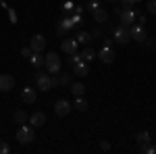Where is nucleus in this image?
<instances>
[{
  "instance_id": "obj_22",
  "label": "nucleus",
  "mask_w": 156,
  "mask_h": 154,
  "mask_svg": "<svg viewBox=\"0 0 156 154\" xmlns=\"http://www.w3.org/2000/svg\"><path fill=\"white\" fill-rule=\"evenodd\" d=\"M15 121L23 125V123H27V121H29V115H27L25 110H17V113H15Z\"/></svg>"
},
{
  "instance_id": "obj_33",
  "label": "nucleus",
  "mask_w": 156,
  "mask_h": 154,
  "mask_svg": "<svg viewBox=\"0 0 156 154\" xmlns=\"http://www.w3.org/2000/svg\"><path fill=\"white\" fill-rule=\"evenodd\" d=\"M87 9H90V11L94 13V11H96V9H100V4H98L96 0H90V2H87Z\"/></svg>"
},
{
  "instance_id": "obj_34",
  "label": "nucleus",
  "mask_w": 156,
  "mask_h": 154,
  "mask_svg": "<svg viewBox=\"0 0 156 154\" xmlns=\"http://www.w3.org/2000/svg\"><path fill=\"white\" fill-rule=\"evenodd\" d=\"M100 150L108 152V150H110V144H108V142H100Z\"/></svg>"
},
{
  "instance_id": "obj_15",
  "label": "nucleus",
  "mask_w": 156,
  "mask_h": 154,
  "mask_svg": "<svg viewBox=\"0 0 156 154\" xmlns=\"http://www.w3.org/2000/svg\"><path fill=\"white\" fill-rule=\"evenodd\" d=\"M73 73H75L77 77H85V75L90 73V67H87V63H85V60H79L77 65H73Z\"/></svg>"
},
{
  "instance_id": "obj_29",
  "label": "nucleus",
  "mask_w": 156,
  "mask_h": 154,
  "mask_svg": "<svg viewBox=\"0 0 156 154\" xmlns=\"http://www.w3.org/2000/svg\"><path fill=\"white\" fill-rule=\"evenodd\" d=\"M133 0H121V9H133Z\"/></svg>"
},
{
  "instance_id": "obj_6",
  "label": "nucleus",
  "mask_w": 156,
  "mask_h": 154,
  "mask_svg": "<svg viewBox=\"0 0 156 154\" xmlns=\"http://www.w3.org/2000/svg\"><path fill=\"white\" fill-rule=\"evenodd\" d=\"M71 110H73V104L67 102V100H56V102H54V113H56L58 117H67Z\"/></svg>"
},
{
  "instance_id": "obj_27",
  "label": "nucleus",
  "mask_w": 156,
  "mask_h": 154,
  "mask_svg": "<svg viewBox=\"0 0 156 154\" xmlns=\"http://www.w3.org/2000/svg\"><path fill=\"white\" fill-rule=\"evenodd\" d=\"M146 9H148V13H150V15H156V0H148Z\"/></svg>"
},
{
  "instance_id": "obj_10",
  "label": "nucleus",
  "mask_w": 156,
  "mask_h": 154,
  "mask_svg": "<svg viewBox=\"0 0 156 154\" xmlns=\"http://www.w3.org/2000/svg\"><path fill=\"white\" fill-rule=\"evenodd\" d=\"M129 31H131V40H135V42H144L146 38H148V34H146V27L144 25H131L129 27Z\"/></svg>"
},
{
  "instance_id": "obj_11",
  "label": "nucleus",
  "mask_w": 156,
  "mask_h": 154,
  "mask_svg": "<svg viewBox=\"0 0 156 154\" xmlns=\"http://www.w3.org/2000/svg\"><path fill=\"white\" fill-rule=\"evenodd\" d=\"M29 48H31L34 52H42V50L46 48V38L42 36V34H36V36L31 38V42H29Z\"/></svg>"
},
{
  "instance_id": "obj_24",
  "label": "nucleus",
  "mask_w": 156,
  "mask_h": 154,
  "mask_svg": "<svg viewBox=\"0 0 156 154\" xmlns=\"http://www.w3.org/2000/svg\"><path fill=\"white\" fill-rule=\"evenodd\" d=\"M140 152H144V154H156V146H152L150 142H146V144H142Z\"/></svg>"
},
{
  "instance_id": "obj_13",
  "label": "nucleus",
  "mask_w": 156,
  "mask_h": 154,
  "mask_svg": "<svg viewBox=\"0 0 156 154\" xmlns=\"http://www.w3.org/2000/svg\"><path fill=\"white\" fill-rule=\"evenodd\" d=\"M77 46H79V42L77 40H71V38H67V40L60 42V50L67 52V54H75L77 52Z\"/></svg>"
},
{
  "instance_id": "obj_31",
  "label": "nucleus",
  "mask_w": 156,
  "mask_h": 154,
  "mask_svg": "<svg viewBox=\"0 0 156 154\" xmlns=\"http://www.w3.org/2000/svg\"><path fill=\"white\" fill-rule=\"evenodd\" d=\"M31 54H34V50H31L29 46H27V48H21V56H25V59H29Z\"/></svg>"
},
{
  "instance_id": "obj_25",
  "label": "nucleus",
  "mask_w": 156,
  "mask_h": 154,
  "mask_svg": "<svg viewBox=\"0 0 156 154\" xmlns=\"http://www.w3.org/2000/svg\"><path fill=\"white\" fill-rule=\"evenodd\" d=\"M58 83L60 85H71V75H69V73H60L58 75Z\"/></svg>"
},
{
  "instance_id": "obj_21",
  "label": "nucleus",
  "mask_w": 156,
  "mask_h": 154,
  "mask_svg": "<svg viewBox=\"0 0 156 154\" xmlns=\"http://www.w3.org/2000/svg\"><path fill=\"white\" fill-rule=\"evenodd\" d=\"M73 108H75V110H79V113H85V108H87V102L83 100V96H79V98L75 100Z\"/></svg>"
},
{
  "instance_id": "obj_38",
  "label": "nucleus",
  "mask_w": 156,
  "mask_h": 154,
  "mask_svg": "<svg viewBox=\"0 0 156 154\" xmlns=\"http://www.w3.org/2000/svg\"><path fill=\"white\" fill-rule=\"evenodd\" d=\"M133 2H142V0H133Z\"/></svg>"
},
{
  "instance_id": "obj_30",
  "label": "nucleus",
  "mask_w": 156,
  "mask_h": 154,
  "mask_svg": "<svg viewBox=\"0 0 156 154\" xmlns=\"http://www.w3.org/2000/svg\"><path fill=\"white\" fill-rule=\"evenodd\" d=\"M71 21H73V23H75V27H79V25H81V15H77V13H73Z\"/></svg>"
},
{
  "instance_id": "obj_16",
  "label": "nucleus",
  "mask_w": 156,
  "mask_h": 154,
  "mask_svg": "<svg viewBox=\"0 0 156 154\" xmlns=\"http://www.w3.org/2000/svg\"><path fill=\"white\" fill-rule=\"evenodd\" d=\"M92 15H94V21H96L98 25H102V23H106V21H108V13L102 11V9H96Z\"/></svg>"
},
{
  "instance_id": "obj_28",
  "label": "nucleus",
  "mask_w": 156,
  "mask_h": 154,
  "mask_svg": "<svg viewBox=\"0 0 156 154\" xmlns=\"http://www.w3.org/2000/svg\"><path fill=\"white\" fill-rule=\"evenodd\" d=\"M11 152V148H9V144L6 142H2V140H0V154H9Z\"/></svg>"
},
{
  "instance_id": "obj_32",
  "label": "nucleus",
  "mask_w": 156,
  "mask_h": 154,
  "mask_svg": "<svg viewBox=\"0 0 156 154\" xmlns=\"http://www.w3.org/2000/svg\"><path fill=\"white\" fill-rule=\"evenodd\" d=\"M102 36H104V31H102L100 27H96V29L92 31V38H94V40H98V38H102Z\"/></svg>"
},
{
  "instance_id": "obj_18",
  "label": "nucleus",
  "mask_w": 156,
  "mask_h": 154,
  "mask_svg": "<svg viewBox=\"0 0 156 154\" xmlns=\"http://www.w3.org/2000/svg\"><path fill=\"white\" fill-rule=\"evenodd\" d=\"M75 40H77L79 44H92V42H94V38H92V34H90V31H79Z\"/></svg>"
},
{
  "instance_id": "obj_23",
  "label": "nucleus",
  "mask_w": 156,
  "mask_h": 154,
  "mask_svg": "<svg viewBox=\"0 0 156 154\" xmlns=\"http://www.w3.org/2000/svg\"><path fill=\"white\" fill-rule=\"evenodd\" d=\"M135 142L140 144V146L146 144V142H150V133H148V131H140V133L135 135Z\"/></svg>"
},
{
  "instance_id": "obj_37",
  "label": "nucleus",
  "mask_w": 156,
  "mask_h": 154,
  "mask_svg": "<svg viewBox=\"0 0 156 154\" xmlns=\"http://www.w3.org/2000/svg\"><path fill=\"white\" fill-rule=\"evenodd\" d=\"M73 11L77 13V15H81V13H83V6H73Z\"/></svg>"
},
{
  "instance_id": "obj_26",
  "label": "nucleus",
  "mask_w": 156,
  "mask_h": 154,
  "mask_svg": "<svg viewBox=\"0 0 156 154\" xmlns=\"http://www.w3.org/2000/svg\"><path fill=\"white\" fill-rule=\"evenodd\" d=\"M79 60H83V59H81V54H79V52H75V54H69V60H67V63L73 67V65H77Z\"/></svg>"
},
{
  "instance_id": "obj_35",
  "label": "nucleus",
  "mask_w": 156,
  "mask_h": 154,
  "mask_svg": "<svg viewBox=\"0 0 156 154\" xmlns=\"http://www.w3.org/2000/svg\"><path fill=\"white\" fill-rule=\"evenodd\" d=\"M73 6H75V4H73V2H65V4H62V9H65V11H67V13L71 11Z\"/></svg>"
},
{
  "instance_id": "obj_20",
  "label": "nucleus",
  "mask_w": 156,
  "mask_h": 154,
  "mask_svg": "<svg viewBox=\"0 0 156 154\" xmlns=\"http://www.w3.org/2000/svg\"><path fill=\"white\" fill-rule=\"evenodd\" d=\"M79 54H81V59L85 60V63H90V60L92 59H96V50H94V48H83V52H79Z\"/></svg>"
},
{
  "instance_id": "obj_12",
  "label": "nucleus",
  "mask_w": 156,
  "mask_h": 154,
  "mask_svg": "<svg viewBox=\"0 0 156 154\" xmlns=\"http://www.w3.org/2000/svg\"><path fill=\"white\" fill-rule=\"evenodd\" d=\"M12 88H15V77L2 73L0 75V92H11Z\"/></svg>"
},
{
  "instance_id": "obj_36",
  "label": "nucleus",
  "mask_w": 156,
  "mask_h": 154,
  "mask_svg": "<svg viewBox=\"0 0 156 154\" xmlns=\"http://www.w3.org/2000/svg\"><path fill=\"white\" fill-rule=\"evenodd\" d=\"M137 21H140V25H146V15H137Z\"/></svg>"
},
{
  "instance_id": "obj_7",
  "label": "nucleus",
  "mask_w": 156,
  "mask_h": 154,
  "mask_svg": "<svg viewBox=\"0 0 156 154\" xmlns=\"http://www.w3.org/2000/svg\"><path fill=\"white\" fill-rule=\"evenodd\" d=\"M21 100H23L25 104H34L37 100V92L31 88V85H25L23 90H21Z\"/></svg>"
},
{
  "instance_id": "obj_19",
  "label": "nucleus",
  "mask_w": 156,
  "mask_h": 154,
  "mask_svg": "<svg viewBox=\"0 0 156 154\" xmlns=\"http://www.w3.org/2000/svg\"><path fill=\"white\" fill-rule=\"evenodd\" d=\"M69 88H71V92H73V96H75V98H79V96H83L85 94V85L83 83H71V85H69Z\"/></svg>"
},
{
  "instance_id": "obj_3",
  "label": "nucleus",
  "mask_w": 156,
  "mask_h": 154,
  "mask_svg": "<svg viewBox=\"0 0 156 154\" xmlns=\"http://www.w3.org/2000/svg\"><path fill=\"white\" fill-rule=\"evenodd\" d=\"M34 140H36V135H34V127L23 123V125L17 129V142H19V144H31Z\"/></svg>"
},
{
  "instance_id": "obj_9",
  "label": "nucleus",
  "mask_w": 156,
  "mask_h": 154,
  "mask_svg": "<svg viewBox=\"0 0 156 154\" xmlns=\"http://www.w3.org/2000/svg\"><path fill=\"white\" fill-rule=\"evenodd\" d=\"M96 56L102 60V63H106V65L115 63V52H112V48H108V46H102V48L96 52Z\"/></svg>"
},
{
  "instance_id": "obj_39",
  "label": "nucleus",
  "mask_w": 156,
  "mask_h": 154,
  "mask_svg": "<svg viewBox=\"0 0 156 154\" xmlns=\"http://www.w3.org/2000/svg\"><path fill=\"white\" fill-rule=\"evenodd\" d=\"M110 2H117V0H110Z\"/></svg>"
},
{
  "instance_id": "obj_4",
  "label": "nucleus",
  "mask_w": 156,
  "mask_h": 154,
  "mask_svg": "<svg viewBox=\"0 0 156 154\" xmlns=\"http://www.w3.org/2000/svg\"><path fill=\"white\" fill-rule=\"evenodd\" d=\"M117 15L121 19V25H125V27H131L135 23V19H137V11L135 9H119Z\"/></svg>"
},
{
  "instance_id": "obj_5",
  "label": "nucleus",
  "mask_w": 156,
  "mask_h": 154,
  "mask_svg": "<svg viewBox=\"0 0 156 154\" xmlns=\"http://www.w3.org/2000/svg\"><path fill=\"white\" fill-rule=\"evenodd\" d=\"M36 85L40 92H50L52 88V75L48 71L46 73H36Z\"/></svg>"
},
{
  "instance_id": "obj_2",
  "label": "nucleus",
  "mask_w": 156,
  "mask_h": 154,
  "mask_svg": "<svg viewBox=\"0 0 156 154\" xmlns=\"http://www.w3.org/2000/svg\"><path fill=\"white\" fill-rule=\"evenodd\" d=\"M112 42H117L119 46H127L129 42H131V31H129V27H125V25H119V27H115V31H112Z\"/></svg>"
},
{
  "instance_id": "obj_1",
  "label": "nucleus",
  "mask_w": 156,
  "mask_h": 154,
  "mask_svg": "<svg viewBox=\"0 0 156 154\" xmlns=\"http://www.w3.org/2000/svg\"><path fill=\"white\" fill-rule=\"evenodd\" d=\"M44 67H46V71L50 73V75H56V73L60 71V56L56 54V52H48L46 56H44Z\"/></svg>"
},
{
  "instance_id": "obj_17",
  "label": "nucleus",
  "mask_w": 156,
  "mask_h": 154,
  "mask_svg": "<svg viewBox=\"0 0 156 154\" xmlns=\"http://www.w3.org/2000/svg\"><path fill=\"white\" fill-rule=\"evenodd\" d=\"M29 63L36 67V69H40V67H44V56H42V52H34L31 56H29Z\"/></svg>"
},
{
  "instance_id": "obj_14",
  "label": "nucleus",
  "mask_w": 156,
  "mask_h": 154,
  "mask_svg": "<svg viewBox=\"0 0 156 154\" xmlns=\"http://www.w3.org/2000/svg\"><path fill=\"white\" fill-rule=\"evenodd\" d=\"M29 123H31V127H42V125H46V115L37 110L34 115H29Z\"/></svg>"
},
{
  "instance_id": "obj_8",
  "label": "nucleus",
  "mask_w": 156,
  "mask_h": 154,
  "mask_svg": "<svg viewBox=\"0 0 156 154\" xmlns=\"http://www.w3.org/2000/svg\"><path fill=\"white\" fill-rule=\"evenodd\" d=\"M73 27H75V23L71 21V17L67 15L65 19H60V21H58V25H56V34H58L60 38H65V34H67L69 29H73Z\"/></svg>"
}]
</instances>
